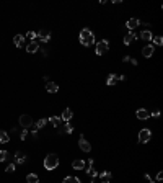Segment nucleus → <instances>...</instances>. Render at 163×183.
I'll return each mask as SVG.
<instances>
[{
  "label": "nucleus",
  "mask_w": 163,
  "mask_h": 183,
  "mask_svg": "<svg viewBox=\"0 0 163 183\" xmlns=\"http://www.w3.org/2000/svg\"><path fill=\"white\" fill-rule=\"evenodd\" d=\"M57 165H59L57 154H47L46 159H44V168L46 170H54V168H57Z\"/></svg>",
  "instance_id": "obj_1"
},
{
  "label": "nucleus",
  "mask_w": 163,
  "mask_h": 183,
  "mask_svg": "<svg viewBox=\"0 0 163 183\" xmlns=\"http://www.w3.org/2000/svg\"><path fill=\"white\" fill-rule=\"evenodd\" d=\"M80 43L83 44V46H91V44L95 43V34H93V31L82 30V33H80Z\"/></svg>",
  "instance_id": "obj_2"
},
{
  "label": "nucleus",
  "mask_w": 163,
  "mask_h": 183,
  "mask_svg": "<svg viewBox=\"0 0 163 183\" xmlns=\"http://www.w3.org/2000/svg\"><path fill=\"white\" fill-rule=\"evenodd\" d=\"M152 139V131L150 129H140V133H139V144H147L148 141Z\"/></svg>",
  "instance_id": "obj_3"
},
{
  "label": "nucleus",
  "mask_w": 163,
  "mask_h": 183,
  "mask_svg": "<svg viewBox=\"0 0 163 183\" xmlns=\"http://www.w3.org/2000/svg\"><path fill=\"white\" fill-rule=\"evenodd\" d=\"M108 49H109L108 39H101L98 44H96V54H98V56H103V54H106V53H108Z\"/></svg>",
  "instance_id": "obj_4"
},
{
  "label": "nucleus",
  "mask_w": 163,
  "mask_h": 183,
  "mask_svg": "<svg viewBox=\"0 0 163 183\" xmlns=\"http://www.w3.org/2000/svg\"><path fill=\"white\" fill-rule=\"evenodd\" d=\"M20 126H21L23 129H28L30 126H33V118H31L30 115H21L20 116Z\"/></svg>",
  "instance_id": "obj_5"
},
{
  "label": "nucleus",
  "mask_w": 163,
  "mask_h": 183,
  "mask_svg": "<svg viewBox=\"0 0 163 183\" xmlns=\"http://www.w3.org/2000/svg\"><path fill=\"white\" fill-rule=\"evenodd\" d=\"M36 38L41 41V43H49V39H51V33L47 30H41L39 33L36 34Z\"/></svg>",
  "instance_id": "obj_6"
},
{
  "label": "nucleus",
  "mask_w": 163,
  "mask_h": 183,
  "mask_svg": "<svg viewBox=\"0 0 163 183\" xmlns=\"http://www.w3.org/2000/svg\"><path fill=\"white\" fill-rule=\"evenodd\" d=\"M78 146H80V149L83 152H90V150H91V144H90L83 136H80V139H78Z\"/></svg>",
  "instance_id": "obj_7"
},
{
  "label": "nucleus",
  "mask_w": 163,
  "mask_h": 183,
  "mask_svg": "<svg viewBox=\"0 0 163 183\" xmlns=\"http://www.w3.org/2000/svg\"><path fill=\"white\" fill-rule=\"evenodd\" d=\"M72 116H74V113H72V110L70 108H65L64 111H62V116H60V119L62 121H65V123H69L72 119Z\"/></svg>",
  "instance_id": "obj_8"
},
{
  "label": "nucleus",
  "mask_w": 163,
  "mask_h": 183,
  "mask_svg": "<svg viewBox=\"0 0 163 183\" xmlns=\"http://www.w3.org/2000/svg\"><path fill=\"white\" fill-rule=\"evenodd\" d=\"M136 116L139 119H142V121H145V119H148L150 118V113L147 111V110H144V108H140V110H137V113H136Z\"/></svg>",
  "instance_id": "obj_9"
},
{
  "label": "nucleus",
  "mask_w": 163,
  "mask_h": 183,
  "mask_svg": "<svg viewBox=\"0 0 163 183\" xmlns=\"http://www.w3.org/2000/svg\"><path fill=\"white\" fill-rule=\"evenodd\" d=\"M153 53H155L153 44H148V46H145L144 49H142V54H144L145 57H152V56H153Z\"/></svg>",
  "instance_id": "obj_10"
},
{
  "label": "nucleus",
  "mask_w": 163,
  "mask_h": 183,
  "mask_svg": "<svg viewBox=\"0 0 163 183\" xmlns=\"http://www.w3.org/2000/svg\"><path fill=\"white\" fill-rule=\"evenodd\" d=\"M36 51H39V44L36 43V41H31L30 44L26 46V53H30V54H34Z\"/></svg>",
  "instance_id": "obj_11"
},
{
  "label": "nucleus",
  "mask_w": 163,
  "mask_h": 183,
  "mask_svg": "<svg viewBox=\"0 0 163 183\" xmlns=\"http://www.w3.org/2000/svg\"><path fill=\"white\" fill-rule=\"evenodd\" d=\"M15 162L16 164H25L26 162V155L21 152V150H16L15 152Z\"/></svg>",
  "instance_id": "obj_12"
},
{
  "label": "nucleus",
  "mask_w": 163,
  "mask_h": 183,
  "mask_svg": "<svg viewBox=\"0 0 163 183\" xmlns=\"http://www.w3.org/2000/svg\"><path fill=\"white\" fill-rule=\"evenodd\" d=\"M139 25H140V21H139L137 18H129V20H127V23H126V26L129 30H136Z\"/></svg>",
  "instance_id": "obj_13"
},
{
  "label": "nucleus",
  "mask_w": 163,
  "mask_h": 183,
  "mask_svg": "<svg viewBox=\"0 0 163 183\" xmlns=\"http://www.w3.org/2000/svg\"><path fill=\"white\" fill-rule=\"evenodd\" d=\"M136 39H137V34L136 33H127L126 36H124V44H132Z\"/></svg>",
  "instance_id": "obj_14"
},
{
  "label": "nucleus",
  "mask_w": 163,
  "mask_h": 183,
  "mask_svg": "<svg viewBox=\"0 0 163 183\" xmlns=\"http://www.w3.org/2000/svg\"><path fill=\"white\" fill-rule=\"evenodd\" d=\"M13 43H15L16 47H21L23 43H25V36H23V34H16V36L13 38Z\"/></svg>",
  "instance_id": "obj_15"
},
{
  "label": "nucleus",
  "mask_w": 163,
  "mask_h": 183,
  "mask_svg": "<svg viewBox=\"0 0 163 183\" xmlns=\"http://www.w3.org/2000/svg\"><path fill=\"white\" fill-rule=\"evenodd\" d=\"M86 173H88L91 178H96V175H98V173H96V170L93 168V160H91V159L88 160V170H86Z\"/></svg>",
  "instance_id": "obj_16"
},
{
  "label": "nucleus",
  "mask_w": 163,
  "mask_h": 183,
  "mask_svg": "<svg viewBox=\"0 0 163 183\" xmlns=\"http://www.w3.org/2000/svg\"><path fill=\"white\" fill-rule=\"evenodd\" d=\"M46 90L49 92V93H55V92L59 90V85L54 84V82H47V84H46Z\"/></svg>",
  "instance_id": "obj_17"
},
{
  "label": "nucleus",
  "mask_w": 163,
  "mask_h": 183,
  "mask_svg": "<svg viewBox=\"0 0 163 183\" xmlns=\"http://www.w3.org/2000/svg\"><path fill=\"white\" fill-rule=\"evenodd\" d=\"M100 180H101V183H109L111 182V173L109 172H103V173H100Z\"/></svg>",
  "instance_id": "obj_18"
},
{
  "label": "nucleus",
  "mask_w": 163,
  "mask_h": 183,
  "mask_svg": "<svg viewBox=\"0 0 163 183\" xmlns=\"http://www.w3.org/2000/svg\"><path fill=\"white\" fill-rule=\"evenodd\" d=\"M72 167H74L75 170H83V168H85V162L83 160H74L72 162Z\"/></svg>",
  "instance_id": "obj_19"
},
{
  "label": "nucleus",
  "mask_w": 163,
  "mask_h": 183,
  "mask_svg": "<svg viewBox=\"0 0 163 183\" xmlns=\"http://www.w3.org/2000/svg\"><path fill=\"white\" fill-rule=\"evenodd\" d=\"M26 182L28 183H39V178H38L36 173H28L26 175Z\"/></svg>",
  "instance_id": "obj_20"
},
{
  "label": "nucleus",
  "mask_w": 163,
  "mask_h": 183,
  "mask_svg": "<svg viewBox=\"0 0 163 183\" xmlns=\"http://www.w3.org/2000/svg\"><path fill=\"white\" fill-rule=\"evenodd\" d=\"M140 38H142L144 41H152V38H153V36H152V33H150L148 30H144V31L140 33Z\"/></svg>",
  "instance_id": "obj_21"
},
{
  "label": "nucleus",
  "mask_w": 163,
  "mask_h": 183,
  "mask_svg": "<svg viewBox=\"0 0 163 183\" xmlns=\"http://www.w3.org/2000/svg\"><path fill=\"white\" fill-rule=\"evenodd\" d=\"M49 121L52 123L54 127H59V126H60V123H62V119L59 118V116H52V118H49Z\"/></svg>",
  "instance_id": "obj_22"
},
{
  "label": "nucleus",
  "mask_w": 163,
  "mask_h": 183,
  "mask_svg": "<svg viewBox=\"0 0 163 183\" xmlns=\"http://www.w3.org/2000/svg\"><path fill=\"white\" fill-rule=\"evenodd\" d=\"M10 141V136L5 133V131H0V142L2 144H5V142H8Z\"/></svg>",
  "instance_id": "obj_23"
},
{
  "label": "nucleus",
  "mask_w": 163,
  "mask_h": 183,
  "mask_svg": "<svg viewBox=\"0 0 163 183\" xmlns=\"http://www.w3.org/2000/svg\"><path fill=\"white\" fill-rule=\"evenodd\" d=\"M62 133H65V134H72V133H74V126H72L70 123H67L64 127H62Z\"/></svg>",
  "instance_id": "obj_24"
},
{
  "label": "nucleus",
  "mask_w": 163,
  "mask_h": 183,
  "mask_svg": "<svg viewBox=\"0 0 163 183\" xmlns=\"http://www.w3.org/2000/svg\"><path fill=\"white\" fill-rule=\"evenodd\" d=\"M46 123H47V118H41V119H38V123H36V129H41V127H44L46 126Z\"/></svg>",
  "instance_id": "obj_25"
},
{
  "label": "nucleus",
  "mask_w": 163,
  "mask_h": 183,
  "mask_svg": "<svg viewBox=\"0 0 163 183\" xmlns=\"http://www.w3.org/2000/svg\"><path fill=\"white\" fill-rule=\"evenodd\" d=\"M62 183H80V180L77 177H65Z\"/></svg>",
  "instance_id": "obj_26"
},
{
  "label": "nucleus",
  "mask_w": 163,
  "mask_h": 183,
  "mask_svg": "<svg viewBox=\"0 0 163 183\" xmlns=\"http://www.w3.org/2000/svg\"><path fill=\"white\" fill-rule=\"evenodd\" d=\"M106 84H108V85H114V84H116V75H114V74H109V75H108V80H106Z\"/></svg>",
  "instance_id": "obj_27"
},
{
  "label": "nucleus",
  "mask_w": 163,
  "mask_h": 183,
  "mask_svg": "<svg viewBox=\"0 0 163 183\" xmlns=\"http://www.w3.org/2000/svg\"><path fill=\"white\" fill-rule=\"evenodd\" d=\"M8 152L7 150H0V162H5V160H8Z\"/></svg>",
  "instance_id": "obj_28"
},
{
  "label": "nucleus",
  "mask_w": 163,
  "mask_h": 183,
  "mask_svg": "<svg viewBox=\"0 0 163 183\" xmlns=\"http://www.w3.org/2000/svg\"><path fill=\"white\" fill-rule=\"evenodd\" d=\"M152 39H153V43L157 44V46H162L163 44V38L162 36H155V38H152Z\"/></svg>",
  "instance_id": "obj_29"
},
{
  "label": "nucleus",
  "mask_w": 163,
  "mask_h": 183,
  "mask_svg": "<svg viewBox=\"0 0 163 183\" xmlns=\"http://www.w3.org/2000/svg\"><path fill=\"white\" fill-rule=\"evenodd\" d=\"M26 137H28V129H23L21 133H20V139H21V141H25Z\"/></svg>",
  "instance_id": "obj_30"
},
{
  "label": "nucleus",
  "mask_w": 163,
  "mask_h": 183,
  "mask_svg": "<svg viewBox=\"0 0 163 183\" xmlns=\"http://www.w3.org/2000/svg\"><path fill=\"white\" fill-rule=\"evenodd\" d=\"M26 38H28V39H34V38H36V33H34V31H28Z\"/></svg>",
  "instance_id": "obj_31"
},
{
  "label": "nucleus",
  "mask_w": 163,
  "mask_h": 183,
  "mask_svg": "<svg viewBox=\"0 0 163 183\" xmlns=\"http://www.w3.org/2000/svg\"><path fill=\"white\" fill-rule=\"evenodd\" d=\"M7 172H15V164H8V167H7Z\"/></svg>",
  "instance_id": "obj_32"
},
{
  "label": "nucleus",
  "mask_w": 163,
  "mask_h": 183,
  "mask_svg": "<svg viewBox=\"0 0 163 183\" xmlns=\"http://www.w3.org/2000/svg\"><path fill=\"white\" fill-rule=\"evenodd\" d=\"M157 180H158V182H162V180H163V173H162V172H158V175H157Z\"/></svg>",
  "instance_id": "obj_33"
},
{
  "label": "nucleus",
  "mask_w": 163,
  "mask_h": 183,
  "mask_svg": "<svg viewBox=\"0 0 163 183\" xmlns=\"http://www.w3.org/2000/svg\"><path fill=\"white\" fill-rule=\"evenodd\" d=\"M41 54H43V57H46L47 56V49H44V47H43V49H41Z\"/></svg>",
  "instance_id": "obj_34"
},
{
  "label": "nucleus",
  "mask_w": 163,
  "mask_h": 183,
  "mask_svg": "<svg viewBox=\"0 0 163 183\" xmlns=\"http://www.w3.org/2000/svg\"><path fill=\"white\" fill-rule=\"evenodd\" d=\"M129 61H131L129 56H124V57H122V62H129Z\"/></svg>",
  "instance_id": "obj_35"
},
{
  "label": "nucleus",
  "mask_w": 163,
  "mask_h": 183,
  "mask_svg": "<svg viewBox=\"0 0 163 183\" xmlns=\"http://www.w3.org/2000/svg\"><path fill=\"white\" fill-rule=\"evenodd\" d=\"M153 116H155V118H158V116H160V111H158V110H155V111H153Z\"/></svg>",
  "instance_id": "obj_36"
},
{
  "label": "nucleus",
  "mask_w": 163,
  "mask_h": 183,
  "mask_svg": "<svg viewBox=\"0 0 163 183\" xmlns=\"http://www.w3.org/2000/svg\"><path fill=\"white\" fill-rule=\"evenodd\" d=\"M129 62H131L132 65H137V61H136V59H132V57H131V61H129Z\"/></svg>",
  "instance_id": "obj_37"
}]
</instances>
